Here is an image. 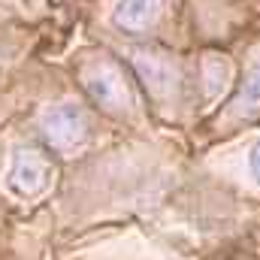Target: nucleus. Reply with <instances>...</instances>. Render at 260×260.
<instances>
[{
	"label": "nucleus",
	"instance_id": "obj_2",
	"mask_svg": "<svg viewBox=\"0 0 260 260\" xmlns=\"http://www.w3.org/2000/svg\"><path fill=\"white\" fill-rule=\"evenodd\" d=\"M251 173L260 179V142L254 145V151H251Z\"/></svg>",
	"mask_w": 260,
	"mask_h": 260
},
{
	"label": "nucleus",
	"instance_id": "obj_1",
	"mask_svg": "<svg viewBox=\"0 0 260 260\" xmlns=\"http://www.w3.org/2000/svg\"><path fill=\"white\" fill-rule=\"evenodd\" d=\"M236 106H239V112H254V109H260V67H254L248 73V79H245V85L239 91Z\"/></svg>",
	"mask_w": 260,
	"mask_h": 260
}]
</instances>
